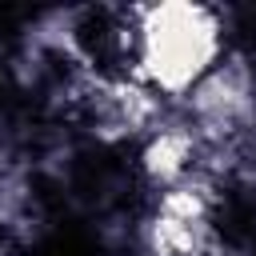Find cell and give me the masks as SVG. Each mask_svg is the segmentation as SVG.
Returning a JSON list of instances; mask_svg holds the SVG:
<instances>
[{"label": "cell", "mask_w": 256, "mask_h": 256, "mask_svg": "<svg viewBox=\"0 0 256 256\" xmlns=\"http://www.w3.org/2000/svg\"><path fill=\"white\" fill-rule=\"evenodd\" d=\"M224 60V24L204 4L132 8V68L128 80L152 96H192V88Z\"/></svg>", "instance_id": "1"}, {"label": "cell", "mask_w": 256, "mask_h": 256, "mask_svg": "<svg viewBox=\"0 0 256 256\" xmlns=\"http://www.w3.org/2000/svg\"><path fill=\"white\" fill-rule=\"evenodd\" d=\"M252 96H256V84H252V68L244 56H224L196 88H192V116H196V128H208V132H232L248 108H252Z\"/></svg>", "instance_id": "2"}, {"label": "cell", "mask_w": 256, "mask_h": 256, "mask_svg": "<svg viewBox=\"0 0 256 256\" xmlns=\"http://www.w3.org/2000/svg\"><path fill=\"white\" fill-rule=\"evenodd\" d=\"M192 168H196V132L192 128H160L140 148V172L160 192L184 184L192 176Z\"/></svg>", "instance_id": "3"}]
</instances>
